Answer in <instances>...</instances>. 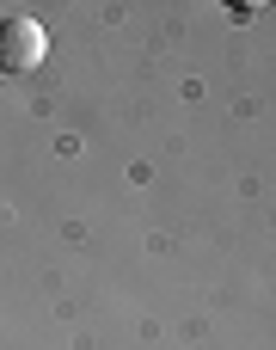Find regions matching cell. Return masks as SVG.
<instances>
[{"label": "cell", "mask_w": 276, "mask_h": 350, "mask_svg": "<svg viewBox=\"0 0 276 350\" xmlns=\"http://www.w3.org/2000/svg\"><path fill=\"white\" fill-rule=\"evenodd\" d=\"M43 55H49V37H43V25H37V18H25V12L0 18V68L31 74Z\"/></svg>", "instance_id": "cell-1"}]
</instances>
